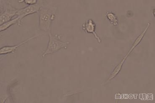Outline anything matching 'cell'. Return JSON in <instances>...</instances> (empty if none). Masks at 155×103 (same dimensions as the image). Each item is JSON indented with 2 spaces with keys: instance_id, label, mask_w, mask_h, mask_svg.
Returning a JSON list of instances; mask_svg holds the SVG:
<instances>
[{
  "instance_id": "obj_4",
  "label": "cell",
  "mask_w": 155,
  "mask_h": 103,
  "mask_svg": "<svg viewBox=\"0 0 155 103\" xmlns=\"http://www.w3.org/2000/svg\"><path fill=\"white\" fill-rule=\"evenodd\" d=\"M38 36V35H37L31 37L21 42L19 44H16V45H14V46H5L2 47L1 49V50H0V54H1V55H5V54L10 53H13L19 47L21 46L23 44L28 43V42L31 40L32 39L35 38Z\"/></svg>"
},
{
  "instance_id": "obj_3",
  "label": "cell",
  "mask_w": 155,
  "mask_h": 103,
  "mask_svg": "<svg viewBox=\"0 0 155 103\" xmlns=\"http://www.w3.org/2000/svg\"><path fill=\"white\" fill-rule=\"evenodd\" d=\"M39 5L36 4L33 5H29V6L22 8L18 10L17 13V15L19 18V23L18 25L21 26V22L25 17L28 15L31 14L35 13H38L39 11L41 8Z\"/></svg>"
},
{
  "instance_id": "obj_6",
  "label": "cell",
  "mask_w": 155,
  "mask_h": 103,
  "mask_svg": "<svg viewBox=\"0 0 155 103\" xmlns=\"http://www.w3.org/2000/svg\"><path fill=\"white\" fill-rule=\"evenodd\" d=\"M82 29L87 33L93 34L99 43H101V40L99 38V37L95 32V23L91 19H89V20L86 21L85 23L82 25Z\"/></svg>"
},
{
  "instance_id": "obj_7",
  "label": "cell",
  "mask_w": 155,
  "mask_h": 103,
  "mask_svg": "<svg viewBox=\"0 0 155 103\" xmlns=\"http://www.w3.org/2000/svg\"><path fill=\"white\" fill-rule=\"evenodd\" d=\"M127 57V55H126L125 57H124V58L123 60H122L121 62L116 67V68H115L113 72L112 73H111V75L110 76V77L109 78V79H108L107 81H106L104 83H108V82H109V81H110L111 79H114V78L118 74V73L120 72V70H121V67H122V65H123L124 61L126 59Z\"/></svg>"
},
{
  "instance_id": "obj_11",
  "label": "cell",
  "mask_w": 155,
  "mask_h": 103,
  "mask_svg": "<svg viewBox=\"0 0 155 103\" xmlns=\"http://www.w3.org/2000/svg\"><path fill=\"white\" fill-rule=\"evenodd\" d=\"M24 2L29 5H33L36 4L38 1L36 0H26L24 1Z\"/></svg>"
},
{
  "instance_id": "obj_1",
  "label": "cell",
  "mask_w": 155,
  "mask_h": 103,
  "mask_svg": "<svg viewBox=\"0 0 155 103\" xmlns=\"http://www.w3.org/2000/svg\"><path fill=\"white\" fill-rule=\"evenodd\" d=\"M49 42L47 48L43 52L42 57L46 55L52 54L58 51L62 48L67 49L69 42H63L60 40L61 36L54 35L51 32L49 33Z\"/></svg>"
},
{
  "instance_id": "obj_5",
  "label": "cell",
  "mask_w": 155,
  "mask_h": 103,
  "mask_svg": "<svg viewBox=\"0 0 155 103\" xmlns=\"http://www.w3.org/2000/svg\"><path fill=\"white\" fill-rule=\"evenodd\" d=\"M18 10L15 8L12 9H6L2 13L0 17V23L1 25L11 20V19L17 15Z\"/></svg>"
},
{
  "instance_id": "obj_10",
  "label": "cell",
  "mask_w": 155,
  "mask_h": 103,
  "mask_svg": "<svg viewBox=\"0 0 155 103\" xmlns=\"http://www.w3.org/2000/svg\"><path fill=\"white\" fill-rule=\"evenodd\" d=\"M107 17L113 24H114V25L117 24V17H116L115 15L114 14L112 13H108L107 14Z\"/></svg>"
},
{
  "instance_id": "obj_9",
  "label": "cell",
  "mask_w": 155,
  "mask_h": 103,
  "mask_svg": "<svg viewBox=\"0 0 155 103\" xmlns=\"http://www.w3.org/2000/svg\"><path fill=\"white\" fill-rule=\"evenodd\" d=\"M149 26L150 24L148 23V25H147V27H146V29H145V30H144V31H143V32H142L141 34L137 38L136 40L135 41V43H134V44H133L132 48H131V49L130 50V51L128 53L127 55V56H128V55L130 53V52L132 51L133 50V49H134V48H135V47H136L137 45V44H139V43H140V42L142 38H143V37L144 35H145L146 31H147V30H148V28L149 27Z\"/></svg>"
},
{
  "instance_id": "obj_2",
  "label": "cell",
  "mask_w": 155,
  "mask_h": 103,
  "mask_svg": "<svg viewBox=\"0 0 155 103\" xmlns=\"http://www.w3.org/2000/svg\"><path fill=\"white\" fill-rule=\"evenodd\" d=\"M38 14L40 30L45 32H50L51 23L55 18L54 13L50 9L41 7Z\"/></svg>"
},
{
  "instance_id": "obj_8",
  "label": "cell",
  "mask_w": 155,
  "mask_h": 103,
  "mask_svg": "<svg viewBox=\"0 0 155 103\" xmlns=\"http://www.w3.org/2000/svg\"><path fill=\"white\" fill-rule=\"evenodd\" d=\"M19 17H17V18H14L10 21H8V22L5 23L1 25V30L0 31H4L7 29L9 27L11 26H12L13 25L16 24H18V25L19 24Z\"/></svg>"
}]
</instances>
